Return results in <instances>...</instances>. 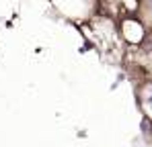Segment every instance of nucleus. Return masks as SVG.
<instances>
[{
    "mask_svg": "<svg viewBox=\"0 0 152 147\" xmlns=\"http://www.w3.org/2000/svg\"><path fill=\"white\" fill-rule=\"evenodd\" d=\"M146 104L152 106V92H148V96H146Z\"/></svg>",
    "mask_w": 152,
    "mask_h": 147,
    "instance_id": "obj_1",
    "label": "nucleus"
}]
</instances>
